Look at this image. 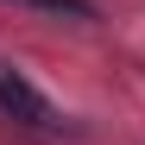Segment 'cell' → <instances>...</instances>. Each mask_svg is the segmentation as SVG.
Listing matches in <instances>:
<instances>
[{"mask_svg":"<svg viewBox=\"0 0 145 145\" xmlns=\"http://www.w3.org/2000/svg\"><path fill=\"white\" fill-rule=\"evenodd\" d=\"M0 114H13L19 126H38V133H57V126H63L57 101H51L44 88H32L25 69H13L7 57H0Z\"/></svg>","mask_w":145,"mask_h":145,"instance_id":"6da1fadb","label":"cell"},{"mask_svg":"<svg viewBox=\"0 0 145 145\" xmlns=\"http://www.w3.org/2000/svg\"><path fill=\"white\" fill-rule=\"evenodd\" d=\"M25 7H38V13H63V19H95L88 0H25Z\"/></svg>","mask_w":145,"mask_h":145,"instance_id":"7a4b0ae2","label":"cell"}]
</instances>
